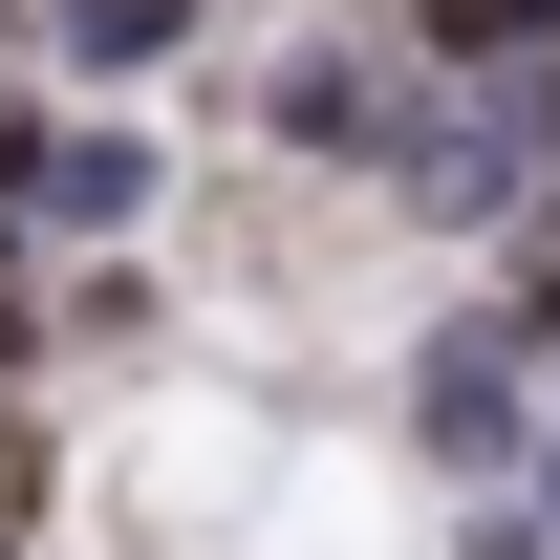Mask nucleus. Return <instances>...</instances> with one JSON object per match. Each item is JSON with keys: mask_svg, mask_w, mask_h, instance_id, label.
<instances>
[{"mask_svg": "<svg viewBox=\"0 0 560 560\" xmlns=\"http://www.w3.org/2000/svg\"><path fill=\"white\" fill-rule=\"evenodd\" d=\"M410 108H431V66H410L388 0H324V22L259 66V151H280V173H324V195H366V173L410 151Z\"/></svg>", "mask_w": 560, "mask_h": 560, "instance_id": "obj_1", "label": "nucleus"}, {"mask_svg": "<svg viewBox=\"0 0 560 560\" xmlns=\"http://www.w3.org/2000/svg\"><path fill=\"white\" fill-rule=\"evenodd\" d=\"M388 431H410V475L495 495L517 453H539V346H517L495 302H453V324H410V366H388Z\"/></svg>", "mask_w": 560, "mask_h": 560, "instance_id": "obj_2", "label": "nucleus"}, {"mask_svg": "<svg viewBox=\"0 0 560 560\" xmlns=\"http://www.w3.org/2000/svg\"><path fill=\"white\" fill-rule=\"evenodd\" d=\"M517 259H560V173H539V195H517Z\"/></svg>", "mask_w": 560, "mask_h": 560, "instance_id": "obj_7", "label": "nucleus"}, {"mask_svg": "<svg viewBox=\"0 0 560 560\" xmlns=\"http://www.w3.org/2000/svg\"><path fill=\"white\" fill-rule=\"evenodd\" d=\"M410 66H495V44H560V0H388Z\"/></svg>", "mask_w": 560, "mask_h": 560, "instance_id": "obj_6", "label": "nucleus"}, {"mask_svg": "<svg viewBox=\"0 0 560 560\" xmlns=\"http://www.w3.org/2000/svg\"><path fill=\"white\" fill-rule=\"evenodd\" d=\"M66 517V431H44V388H0V560Z\"/></svg>", "mask_w": 560, "mask_h": 560, "instance_id": "obj_5", "label": "nucleus"}, {"mask_svg": "<svg viewBox=\"0 0 560 560\" xmlns=\"http://www.w3.org/2000/svg\"><path fill=\"white\" fill-rule=\"evenodd\" d=\"M453 517H475V560H560V410H539V453L495 495H453Z\"/></svg>", "mask_w": 560, "mask_h": 560, "instance_id": "obj_4", "label": "nucleus"}, {"mask_svg": "<svg viewBox=\"0 0 560 560\" xmlns=\"http://www.w3.org/2000/svg\"><path fill=\"white\" fill-rule=\"evenodd\" d=\"M22 560H44V539H22Z\"/></svg>", "mask_w": 560, "mask_h": 560, "instance_id": "obj_8", "label": "nucleus"}, {"mask_svg": "<svg viewBox=\"0 0 560 560\" xmlns=\"http://www.w3.org/2000/svg\"><path fill=\"white\" fill-rule=\"evenodd\" d=\"M195 44H215V0H0V66L22 86H151Z\"/></svg>", "mask_w": 560, "mask_h": 560, "instance_id": "obj_3", "label": "nucleus"}]
</instances>
